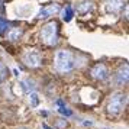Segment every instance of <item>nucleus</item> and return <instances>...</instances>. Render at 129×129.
<instances>
[{"mask_svg": "<svg viewBox=\"0 0 129 129\" xmlns=\"http://www.w3.org/2000/svg\"><path fill=\"white\" fill-rule=\"evenodd\" d=\"M74 57L70 51H65V49H61L55 54V68L59 71V73H68L74 68Z\"/></svg>", "mask_w": 129, "mask_h": 129, "instance_id": "f257e3e1", "label": "nucleus"}, {"mask_svg": "<svg viewBox=\"0 0 129 129\" xmlns=\"http://www.w3.org/2000/svg\"><path fill=\"white\" fill-rule=\"evenodd\" d=\"M41 38L47 45H57L58 42V23L55 20L48 22L41 29Z\"/></svg>", "mask_w": 129, "mask_h": 129, "instance_id": "f03ea898", "label": "nucleus"}, {"mask_svg": "<svg viewBox=\"0 0 129 129\" xmlns=\"http://www.w3.org/2000/svg\"><path fill=\"white\" fill-rule=\"evenodd\" d=\"M126 102H128V96L125 93H122V91L113 93L110 100H109V105H107V112L110 115H119L125 109Z\"/></svg>", "mask_w": 129, "mask_h": 129, "instance_id": "7ed1b4c3", "label": "nucleus"}, {"mask_svg": "<svg viewBox=\"0 0 129 129\" xmlns=\"http://www.w3.org/2000/svg\"><path fill=\"white\" fill-rule=\"evenodd\" d=\"M23 62L29 68H38L42 64V55L38 49H28L23 54Z\"/></svg>", "mask_w": 129, "mask_h": 129, "instance_id": "20e7f679", "label": "nucleus"}, {"mask_svg": "<svg viewBox=\"0 0 129 129\" xmlns=\"http://www.w3.org/2000/svg\"><path fill=\"white\" fill-rule=\"evenodd\" d=\"M90 76L93 77L94 80H106L107 77H109V71H107V68H106V65L105 64H96L90 70Z\"/></svg>", "mask_w": 129, "mask_h": 129, "instance_id": "39448f33", "label": "nucleus"}, {"mask_svg": "<svg viewBox=\"0 0 129 129\" xmlns=\"http://www.w3.org/2000/svg\"><path fill=\"white\" fill-rule=\"evenodd\" d=\"M59 10H61V9H59V6L57 5V3H51V5H48V6L42 7L39 15H38V18L39 19H47V18H49V16H54V15L58 13Z\"/></svg>", "mask_w": 129, "mask_h": 129, "instance_id": "423d86ee", "label": "nucleus"}, {"mask_svg": "<svg viewBox=\"0 0 129 129\" xmlns=\"http://www.w3.org/2000/svg\"><path fill=\"white\" fill-rule=\"evenodd\" d=\"M129 78V65L123 64L119 67V70L116 73V81L117 84H126Z\"/></svg>", "mask_w": 129, "mask_h": 129, "instance_id": "0eeeda50", "label": "nucleus"}, {"mask_svg": "<svg viewBox=\"0 0 129 129\" xmlns=\"http://www.w3.org/2000/svg\"><path fill=\"white\" fill-rule=\"evenodd\" d=\"M91 9H93V2L91 0H81V2L77 3V12L80 13H87Z\"/></svg>", "mask_w": 129, "mask_h": 129, "instance_id": "6e6552de", "label": "nucleus"}, {"mask_svg": "<svg viewBox=\"0 0 129 129\" xmlns=\"http://www.w3.org/2000/svg\"><path fill=\"white\" fill-rule=\"evenodd\" d=\"M122 0H106V9H107V12H112L115 13L117 12L120 7H122Z\"/></svg>", "mask_w": 129, "mask_h": 129, "instance_id": "1a4fd4ad", "label": "nucleus"}, {"mask_svg": "<svg viewBox=\"0 0 129 129\" xmlns=\"http://www.w3.org/2000/svg\"><path fill=\"white\" fill-rule=\"evenodd\" d=\"M22 35H23V30L22 29L13 28V29H10L7 32V39H9V41H19V39L22 38Z\"/></svg>", "mask_w": 129, "mask_h": 129, "instance_id": "9d476101", "label": "nucleus"}, {"mask_svg": "<svg viewBox=\"0 0 129 129\" xmlns=\"http://www.w3.org/2000/svg\"><path fill=\"white\" fill-rule=\"evenodd\" d=\"M73 16H74V10H73V7H71L70 5H67V6L61 10V18H62L64 22H70L71 19H73Z\"/></svg>", "mask_w": 129, "mask_h": 129, "instance_id": "9b49d317", "label": "nucleus"}, {"mask_svg": "<svg viewBox=\"0 0 129 129\" xmlns=\"http://www.w3.org/2000/svg\"><path fill=\"white\" fill-rule=\"evenodd\" d=\"M29 102H30V106H34V107H36V106L39 105V96L36 93H29Z\"/></svg>", "mask_w": 129, "mask_h": 129, "instance_id": "f8f14e48", "label": "nucleus"}, {"mask_svg": "<svg viewBox=\"0 0 129 129\" xmlns=\"http://www.w3.org/2000/svg\"><path fill=\"white\" fill-rule=\"evenodd\" d=\"M6 77H7V67L0 61V83L5 81V80H6Z\"/></svg>", "mask_w": 129, "mask_h": 129, "instance_id": "ddd939ff", "label": "nucleus"}, {"mask_svg": "<svg viewBox=\"0 0 129 129\" xmlns=\"http://www.w3.org/2000/svg\"><path fill=\"white\" fill-rule=\"evenodd\" d=\"M7 26H9V23H7L6 19L0 18V35H2V34H3V32L7 29Z\"/></svg>", "mask_w": 129, "mask_h": 129, "instance_id": "4468645a", "label": "nucleus"}, {"mask_svg": "<svg viewBox=\"0 0 129 129\" xmlns=\"http://www.w3.org/2000/svg\"><path fill=\"white\" fill-rule=\"evenodd\" d=\"M58 112L61 113V115H64V116H71V115H73V112H71L70 109H67L65 106H62V107H59V109H58Z\"/></svg>", "mask_w": 129, "mask_h": 129, "instance_id": "2eb2a0df", "label": "nucleus"}, {"mask_svg": "<svg viewBox=\"0 0 129 129\" xmlns=\"http://www.w3.org/2000/svg\"><path fill=\"white\" fill-rule=\"evenodd\" d=\"M57 125H58L59 128H64L65 125H67V122L65 120H59V122H57Z\"/></svg>", "mask_w": 129, "mask_h": 129, "instance_id": "dca6fc26", "label": "nucleus"}, {"mask_svg": "<svg viewBox=\"0 0 129 129\" xmlns=\"http://www.w3.org/2000/svg\"><path fill=\"white\" fill-rule=\"evenodd\" d=\"M57 105H58L59 107H62V106H65V105H64V102H62L61 99H59V100H57Z\"/></svg>", "mask_w": 129, "mask_h": 129, "instance_id": "f3484780", "label": "nucleus"}, {"mask_svg": "<svg viewBox=\"0 0 129 129\" xmlns=\"http://www.w3.org/2000/svg\"><path fill=\"white\" fill-rule=\"evenodd\" d=\"M42 128H44V129H52V128H49L47 123H42Z\"/></svg>", "mask_w": 129, "mask_h": 129, "instance_id": "a211bd4d", "label": "nucleus"}, {"mask_svg": "<svg viewBox=\"0 0 129 129\" xmlns=\"http://www.w3.org/2000/svg\"><path fill=\"white\" fill-rule=\"evenodd\" d=\"M13 74H15V76H19V71L15 68V70H13Z\"/></svg>", "mask_w": 129, "mask_h": 129, "instance_id": "6ab92c4d", "label": "nucleus"}]
</instances>
